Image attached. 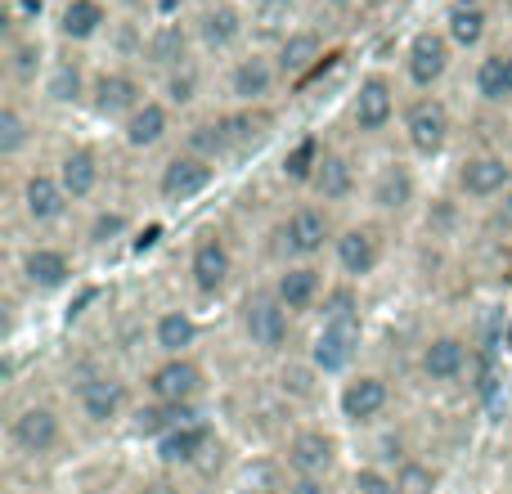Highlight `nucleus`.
<instances>
[{
    "mask_svg": "<svg viewBox=\"0 0 512 494\" xmlns=\"http://www.w3.org/2000/svg\"><path fill=\"white\" fill-rule=\"evenodd\" d=\"M198 36H203L207 50H230V45L243 36L239 9H234V5H212V9H203V18H198Z\"/></svg>",
    "mask_w": 512,
    "mask_h": 494,
    "instance_id": "b1692460",
    "label": "nucleus"
},
{
    "mask_svg": "<svg viewBox=\"0 0 512 494\" xmlns=\"http://www.w3.org/2000/svg\"><path fill=\"white\" fill-rule=\"evenodd\" d=\"M59 180H63V189H68V198H90L95 194V185H99V158L90 149L63 153Z\"/></svg>",
    "mask_w": 512,
    "mask_h": 494,
    "instance_id": "a878e982",
    "label": "nucleus"
},
{
    "mask_svg": "<svg viewBox=\"0 0 512 494\" xmlns=\"http://www.w3.org/2000/svg\"><path fill=\"white\" fill-rule=\"evenodd\" d=\"M90 104H95L99 117H131L144 99H140L135 77H126V72H104V77H95V86H90Z\"/></svg>",
    "mask_w": 512,
    "mask_h": 494,
    "instance_id": "ddd939ff",
    "label": "nucleus"
},
{
    "mask_svg": "<svg viewBox=\"0 0 512 494\" xmlns=\"http://www.w3.org/2000/svg\"><path fill=\"white\" fill-rule=\"evenodd\" d=\"M230 144H225V131L221 122L216 126H194L189 131V153H198V158H216V153H225Z\"/></svg>",
    "mask_w": 512,
    "mask_h": 494,
    "instance_id": "37998d69",
    "label": "nucleus"
},
{
    "mask_svg": "<svg viewBox=\"0 0 512 494\" xmlns=\"http://www.w3.org/2000/svg\"><path fill=\"white\" fill-rule=\"evenodd\" d=\"M310 189H315L324 203H337V198H346L355 189V167L342 158V153H324L315 180H310Z\"/></svg>",
    "mask_w": 512,
    "mask_h": 494,
    "instance_id": "bb28decb",
    "label": "nucleus"
},
{
    "mask_svg": "<svg viewBox=\"0 0 512 494\" xmlns=\"http://www.w3.org/2000/svg\"><path fill=\"white\" fill-rule=\"evenodd\" d=\"M508 81H512V54H508Z\"/></svg>",
    "mask_w": 512,
    "mask_h": 494,
    "instance_id": "5fc2aeb1",
    "label": "nucleus"
},
{
    "mask_svg": "<svg viewBox=\"0 0 512 494\" xmlns=\"http://www.w3.org/2000/svg\"><path fill=\"white\" fill-rule=\"evenodd\" d=\"M104 27V5L99 0H68L59 14V32L68 41H90V36Z\"/></svg>",
    "mask_w": 512,
    "mask_h": 494,
    "instance_id": "7c9ffc66",
    "label": "nucleus"
},
{
    "mask_svg": "<svg viewBox=\"0 0 512 494\" xmlns=\"http://www.w3.org/2000/svg\"><path fill=\"white\" fill-rule=\"evenodd\" d=\"M189 274H194V288L207 292V297H216V292L230 283L234 274V256L230 247H225L216 234H207V239L194 243V256H189Z\"/></svg>",
    "mask_w": 512,
    "mask_h": 494,
    "instance_id": "39448f33",
    "label": "nucleus"
},
{
    "mask_svg": "<svg viewBox=\"0 0 512 494\" xmlns=\"http://www.w3.org/2000/svg\"><path fill=\"white\" fill-rule=\"evenodd\" d=\"M221 131H225V144H230V149H252V144L265 140V131H270V117L243 108V113L221 117Z\"/></svg>",
    "mask_w": 512,
    "mask_h": 494,
    "instance_id": "473e14b6",
    "label": "nucleus"
},
{
    "mask_svg": "<svg viewBox=\"0 0 512 494\" xmlns=\"http://www.w3.org/2000/svg\"><path fill=\"white\" fill-rule=\"evenodd\" d=\"M261 5H292V0H261Z\"/></svg>",
    "mask_w": 512,
    "mask_h": 494,
    "instance_id": "3c124183",
    "label": "nucleus"
},
{
    "mask_svg": "<svg viewBox=\"0 0 512 494\" xmlns=\"http://www.w3.org/2000/svg\"><path fill=\"white\" fill-rule=\"evenodd\" d=\"M292 477H283V468L274 459H252L239 472V494H283Z\"/></svg>",
    "mask_w": 512,
    "mask_h": 494,
    "instance_id": "72a5a7b5",
    "label": "nucleus"
},
{
    "mask_svg": "<svg viewBox=\"0 0 512 494\" xmlns=\"http://www.w3.org/2000/svg\"><path fill=\"white\" fill-rule=\"evenodd\" d=\"M477 95L499 104V99H512V81H508V54H490L477 68Z\"/></svg>",
    "mask_w": 512,
    "mask_h": 494,
    "instance_id": "c9c22d12",
    "label": "nucleus"
},
{
    "mask_svg": "<svg viewBox=\"0 0 512 494\" xmlns=\"http://www.w3.org/2000/svg\"><path fill=\"white\" fill-rule=\"evenodd\" d=\"M77 405L90 423H113L126 405V387L117 378H108V373H95V378H86L77 387Z\"/></svg>",
    "mask_w": 512,
    "mask_h": 494,
    "instance_id": "2eb2a0df",
    "label": "nucleus"
},
{
    "mask_svg": "<svg viewBox=\"0 0 512 494\" xmlns=\"http://www.w3.org/2000/svg\"><path fill=\"white\" fill-rule=\"evenodd\" d=\"M319 140L315 135H306V140H297L288 149V158H283V180H292V185H310L315 180V171H319Z\"/></svg>",
    "mask_w": 512,
    "mask_h": 494,
    "instance_id": "f704fd0d",
    "label": "nucleus"
},
{
    "mask_svg": "<svg viewBox=\"0 0 512 494\" xmlns=\"http://www.w3.org/2000/svg\"><path fill=\"white\" fill-rule=\"evenodd\" d=\"M391 391L382 378H373V373H360V378H351L342 387V418L346 423H373V418L387 409Z\"/></svg>",
    "mask_w": 512,
    "mask_h": 494,
    "instance_id": "f8f14e48",
    "label": "nucleus"
},
{
    "mask_svg": "<svg viewBox=\"0 0 512 494\" xmlns=\"http://www.w3.org/2000/svg\"><path fill=\"white\" fill-rule=\"evenodd\" d=\"M68 203H72V198H68V189H63L59 176H45V171H36V176L23 180V212H27V221L50 225V221H59Z\"/></svg>",
    "mask_w": 512,
    "mask_h": 494,
    "instance_id": "6e6552de",
    "label": "nucleus"
},
{
    "mask_svg": "<svg viewBox=\"0 0 512 494\" xmlns=\"http://www.w3.org/2000/svg\"><path fill=\"white\" fill-rule=\"evenodd\" d=\"M135 494H176V490H171V486H162V481H153V486H140Z\"/></svg>",
    "mask_w": 512,
    "mask_h": 494,
    "instance_id": "09e8293b",
    "label": "nucleus"
},
{
    "mask_svg": "<svg viewBox=\"0 0 512 494\" xmlns=\"http://www.w3.org/2000/svg\"><path fill=\"white\" fill-rule=\"evenodd\" d=\"M122 5H131V9H135V5H144V0H122Z\"/></svg>",
    "mask_w": 512,
    "mask_h": 494,
    "instance_id": "603ef678",
    "label": "nucleus"
},
{
    "mask_svg": "<svg viewBox=\"0 0 512 494\" xmlns=\"http://www.w3.org/2000/svg\"><path fill=\"white\" fill-rule=\"evenodd\" d=\"M185 50H189V36H185V27H176V23H162L158 32L149 36V45H144L153 68H167V72L185 68Z\"/></svg>",
    "mask_w": 512,
    "mask_h": 494,
    "instance_id": "cd10ccee",
    "label": "nucleus"
},
{
    "mask_svg": "<svg viewBox=\"0 0 512 494\" xmlns=\"http://www.w3.org/2000/svg\"><path fill=\"white\" fill-rule=\"evenodd\" d=\"M283 494H328V486H324V477H292Z\"/></svg>",
    "mask_w": 512,
    "mask_h": 494,
    "instance_id": "de8ad7c7",
    "label": "nucleus"
},
{
    "mask_svg": "<svg viewBox=\"0 0 512 494\" xmlns=\"http://www.w3.org/2000/svg\"><path fill=\"white\" fill-rule=\"evenodd\" d=\"M450 68V41L436 32H418L409 41V81L414 86H436Z\"/></svg>",
    "mask_w": 512,
    "mask_h": 494,
    "instance_id": "4468645a",
    "label": "nucleus"
},
{
    "mask_svg": "<svg viewBox=\"0 0 512 494\" xmlns=\"http://www.w3.org/2000/svg\"><path fill=\"white\" fill-rule=\"evenodd\" d=\"M373 203L382 207V212H400V207L414 203V176H409L400 162H391V167L378 171V185H373Z\"/></svg>",
    "mask_w": 512,
    "mask_h": 494,
    "instance_id": "c85d7f7f",
    "label": "nucleus"
},
{
    "mask_svg": "<svg viewBox=\"0 0 512 494\" xmlns=\"http://www.w3.org/2000/svg\"><path fill=\"white\" fill-rule=\"evenodd\" d=\"M396 494H436V472L423 463H400L396 468Z\"/></svg>",
    "mask_w": 512,
    "mask_h": 494,
    "instance_id": "ea45409f",
    "label": "nucleus"
},
{
    "mask_svg": "<svg viewBox=\"0 0 512 494\" xmlns=\"http://www.w3.org/2000/svg\"><path fill=\"white\" fill-rule=\"evenodd\" d=\"M391 113H396V95H391V81L387 77H369L360 81V90H355V104H351V117L360 131H382V126L391 122Z\"/></svg>",
    "mask_w": 512,
    "mask_h": 494,
    "instance_id": "9b49d317",
    "label": "nucleus"
},
{
    "mask_svg": "<svg viewBox=\"0 0 512 494\" xmlns=\"http://www.w3.org/2000/svg\"><path fill=\"white\" fill-rule=\"evenodd\" d=\"M23 279L41 292H54L72 279V265L59 247H32V252L23 256Z\"/></svg>",
    "mask_w": 512,
    "mask_h": 494,
    "instance_id": "aec40b11",
    "label": "nucleus"
},
{
    "mask_svg": "<svg viewBox=\"0 0 512 494\" xmlns=\"http://www.w3.org/2000/svg\"><path fill=\"white\" fill-rule=\"evenodd\" d=\"M512 185V167L499 153H481V158H468L459 171V189L468 198H495L504 194V189Z\"/></svg>",
    "mask_w": 512,
    "mask_h": 494,
    "instance_id": "9d476101",
    "label": "nucleus"
},
{
    "mask_svg": "<svg viewBox=\"0 0 512 494\" xmlns=\"http://www.w3.org/2000/svg\"><path fill=\"white\" fill-rule=\"evenodd\" d=\"M198 387H203V369L194 360H185V355H171L167 364H158L149 373V396L167 400V405H189L198 396Z\"/></svg>",
    "mask_w": 512,
    "mask_h": 494,
    "instance_id": "20e7f679",
    "label": "nucleus"
},
{
    "mask_svg": "<svg viewBox=\"0 0 512 494\" xmlns=\"http://www.w3.org/2000/svg\"><path fill=\"white\" fill-rule=\"evenodd\" d=\"M445 32H450L454 45L472 50V45L486 36V9H481L477 0H459V5L450 9V18H445Z\"/></svg>",
    "mask_w": 512,
    "mask_h": 494,
    "instance_id": "2f4dec72",
    "label": "nucleus"
},
{
    "mask_svg": "<svg viewBox=\"0 0 512 494\" xmlns=\"http://www.w3.org/2000/svg\"><path fill=\"white\" fill-rule=\"evenodd\" d=\"M355 494H396V477L382 468H360L355 472Z\"/></svg>",
    "mask_w": 512,
    "mask_h": 494,
    "instance_id": "a18cd8bd",
    "label": "nucleus"
},
{
    "mask_svg": "<svg viewBox=\"0 0 512 494\" xmlns=\"http://www.w3.org/2000/svg\"><path fill=\"white\" fill-rule=\"evenodd\" d=\"M41 68V45H32V41H23V45H14V72L18 77H32V72Z\"/></svg>",
    "mask_w": 512,
    "mask_h": 494,
    "instance_id": "49530a36",
    "label": "nucleus"
},
{
    "mask_svg": "<svg viewBox=\"0 0 512 494\" xmlns=\"http://www.w3.org/2000/svg\"><path fill=\"white\" fill-rule=\"evenodd\" d=\"M167 99L176 108H185V104H194L198 99V72L189 68V63L185 68H176V72H167Z\"/></svg>",
    "mask_w": 512,
    "mask_h": 494,
    "instance_id": "79ce46f5",
    "label": "nucleus"
},
{
    "mask_svg": "<svg viewBox=\"0 0 512 494\" xmlns=\"http://www.w3.org/2000/svg\"><path fill=\"white\" fill-rule=\"evenodd\" d=\"M315 59H319V36H315V32H297V36H288V41H283V50H279V72L297 77V72H306Z\"/></svg>",
    "mask_w": 512,
    "mask_h": 494,
    "instance_id": "e433bc0d",
    "label": "nucleus"
},
{
    "mask_svg": "<svg viewBox=\"0 0 512 494\" xmlns=\"http://www.w3.org/2000/svg\"><path fill=\"white\" fill-rule=\"evenodd\" d=\"M9 441L23 454H50L59 445V414L45 405H27L23 414L9 423Z\"/></svg>",
    "mask_w": 512,
    "mask_h": 494,
    "instance_id": "0eeeda50",
    "label": "nucleus"
},
{
    "mask_svg": "<svg viewBox=\"0 0 512 494\" xmlns=\"http://www.w3.org/2000/svg\"><path fill=\"white\" fill-rule=\"evenodd\" d=\"M194 405H167V400H153V405L135 409V432L140 436H171L176 427H189L194 423Z\"/></svg>",
    "mask_w": 512,
    "mask_h": 494,
    "instance_id": "5701e85b",
    "label": "nucleus"
},
{
    "mask_svg": "<svg viewBox=\"0 0 512 494\" xmlns=\"http://www.w3.org/2000/svg\"><path fill=\"white\" fill-rule=\"evenodd\" d=\"M153 342H158V351L167 355H185L189 346L198 342V324H194V315L189 310H162L158 315V324H153Z\"/></svg>",
    "mask_w": 512,
    "mask_h": 494,
    "instance_id": "4be33fe9",
    "label": "nucleus"
},
{
    "mask_svg": "<svg viewBox=\"0 0 512 494\" xmlns=\"http://www.w3.org/2000/svg\"><path fill=\"white\" fill-rule=\"evenodd\" d=\"M50 99L54 104H77L81 99V72H77V63H54V72H50Z\"/></svg>",
    "mask_w": 512,
    "mask_h": 494,
    "instance_id": "4c0bfd02",
    "label": "nucleus"
},
{
    "mask_svg": "<svg viewBox=\"0 0 512 494\" xmlns=\"http://www.w3.org/2000/svg\"><path fill=\"white\" fill-rule=\"evenodd\" d=\"M288 315L292 310L274 292H256V297H248V306H243V333H248V342L256 351L274 355L288 346Z\"/></svg>",
    "mask_w": 512,
    "mask_h": 494,
    "instance_id": "f257e3e1",
    "label": "nucleus"
},
{
    "mask_svg": "<svg viewBox=\"0 0 512 494\" xmlns=\"http://www.w3.org/2000/svg\"><path fill=\"white\" fill-rule=\"evenodd\" d=\"M122 234H126V216H122V212H99L95 225H90V243H95V247L117 243Z\"/></svg>",
    "mask_w": 512,
    "mask_h": 494,
    "instance_id": "c03bdc74",
    "label": "nucleus"
},
{
    "mask_svg": "<svg viewBox=\"0 0 512 494\" xmlns=\"http://www.w3.org/2000/svg\"><path fill=\"white\" fill-rule=\"evenodd\" d=\"M378 234L369 230V225H351V230H342V239H337V265H342L351 279H364V274L378 270Z\"/></svg>",
    "mask_w": 512,
    "mask_h": 494,
    "instance_id": "dca6fc26",
    "label": "nucleus"
},
{
    "mask_svg": "<svg viewBox=\"0 0 512 494\" xmlns=\"http://www.w3.org/2000/svg\"><path fill=\"white\" fill-rule=\"evenodd\" d=\"M405 135L418 153H427V158L441 153L445 140H450V113H445V104H436V99H418V104L405 113Z\"/></svg>",
    "mask_w": 512,
    "mask_h": 494,
    "instance_id": "423d86ee",
    "label": "nucleus"
},
{
    "mask_svg": "<svg viewBox=\"0 0 512 494\" xmlns=\"http://www.w3.org/2000/svg\"><path fill=\"white\" fill-rule=\"evenodd\" d=\"M27 144V122L18 108H0V158H14Z\"/></svg>",
    "mask_w": 512,
    "mask_h": 494,
    "instance_id": "58836bf2",
    "label": "nucleus"
},
{
    "mask_svg": "<svg viewBox=\"0 0 512 494\" xmlns=\"http://www.w3.org/2000/svg\"><path fill=\"white\" fill-rule=\"evenodd\" d=\"M423 373L427 382H454L463 369H468V342L463 337H432L423 346Z\"/></svg>",
    "mask_w": 512,
    "mask_h": 494,
    "instance_id": "6ab92c4d",
    "label": "nucleus"
},
{
    "mask_svg": "<svg viewBox=\"0 0 512 494\" xmlns=\"http://www.w3.org/2000/svg\"><path fill=\"white\" fill-rule=\"evenodd\" d=\"M274 77H279V68H274L265 54L239 59L230 72V95L239 99V104H261V99L274 90Z\"/></svg>",
    "mask_w": 512,
    "mask_h": 494,
    "instance_id": "a211bd4d",
    "label": "nucleus"
},
{
    "mask_svg": "<svg viewBox=\"0 0 512 494\" xmlns=\"http://www.w3.org/2000/svg\"><path fill=\"white\" fill-rule=\"evenodd\" d=\"M122 135H126V144L131 149H153V144L167 135V104H140L131 117L122 122Z\"/></svg>",
    "mask_w": 512,
    "mask_h": 494,
    "instance_id": "393cba45",
    "label": "nucleus"
},
{
    "mask_svg": "<svg viewBox=\"0 0 512 494\" xmlns=\"http://www.w3.org/2000/svg\"><path fill=\"white\" fill-rule=\"evenodd\" d=\"M360 355V319H346V324H324L310 346V364L319 373H346Z\"/></svg>",
    "mask_w": 512,
    "mask_h": 494,
    "instance_id": "7ed1b4c3",
    "label": "nucleus"
},
{
    "mask_svg": "<svg viewBox=\"0 0 512 494\" xmlns=\"http://www.w3.org/2000/svg\"><path fill=\"white\" fill-rule=\"evenodd\" d=\"M324 324H346V319H360V301H355L351 288H333L324 292Z\"/></svg>",
    "mask_w": 512,
    "mask_h": 494,
    "instance_id": "a19ab883",
    "label": "nucleus"
},
{
    "mask_svg": "<svg viewBox=\"0 0 512 494\" xmlns=\"http://www.w3.org/2000/svg\"><path fill=\"white\" fill-rule=\"evenodd\" d=\"M212 180H216L212 158H198V153H176V158L162 167L158 194L167 198V203H189V198H198L203 189H212Z\"/></svg>",
    "mask_w": 512,
    "mask_h": 494,
    "instance_id": "f03ea898",
    "label": "nucleus"
},
{
    "mask_svg": "<svg viewBox=\"0 0 512 494\" xmlns=\"http://www.w3.org/2000/svg\"><path fill=\"white\" fill-rule=\"evenodd\" d=\"M158 9H162V14H176V9H180V0H158Z\"/></svg>",
    "mask_w": 512,
    "mask_h": 494,
    "instance_id": "8fccbe9b",
    "label": "nucleus"
},
{
    "mask_svg": "<svg viewBox=\"0 0 512 494\" xmlns=\"http://www.w3.org/2000/svg\"><path fill=\"white\" fill-rule=\"evenodd\" d=\"M337 463V441L328 432H301L288 445V468L297 477H328Z\"/></svg>",
    "mask_w": 512,
    "mask_h": 494,
    "instance_id": "1a4fd4ad",
    "label": "nucleus"
},
{
    "mask_svg": "<svg viewBox=\"0 0 512 494\" xmlns=\"http://www.w3.org/2000/svg\"><path fill=\"white\" fill-rule=\"evenodd\" d=\"M274 297H279L292 315L310 310L319 297V270L315 265H288V270L279 274V283H274Z\"/></svg>",
    "mask_w": 512,
    "mask_h": 494,
    "instance_id": "412c9836",
    "label": "nucleus"
},
{
    "mask_svg": "<svg viewBox=\"0 0 512 494\" xmlns=\"http://www.w3.org/2000/svg\"><path fill=\"white\" fill-rule=\"evenodd\" d=\"M283 243H288V252H297V256L324 252V243H328V216L319 212V207H297V212L283 221Z\"/></svg>",
    "mask_w": 512,
    "mask_h": 494,
    "instance_id": "f3484780",
    "label": "nucleus"
},
{
    "mask_svg": "<svg viewBox=\"0 0 512 494\" xmlns=\"http://www.w3.org/2000/svg\"><path fill=\"white\" fill-rule=\"evenodd\" d=\"M207 441H212V432L203 423H189V427H176L171 436H162L158 454H162V463H194L207 450Z\"/></svg>",
    "mask_w": 512,
    "mask_h": 494,
    "instance_id": "c756f323",
    "label": "nucleus"
},
{
    "mask_svg": "<svg viewBox=\"0 0 512 494\" xmlns=\"http://www.w3.org/2000/svg\"><path fill=\"white\" fill-rule=\"evenodd\" d=\"M328 5H351V0H328Z\"/></svg>",
    "mask_w": 512,
    "mask_h": 494,
    "instance_id": "864d4df0",
    "label": "nucleus"
}]
</instances>
